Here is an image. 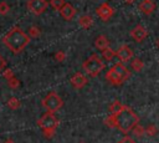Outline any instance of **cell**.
<instances>
[{
    "label": "cell",
    "mask_w": 159,
    "mask_h": 143,
    "mask_svg": "<svg viewBox=\"0 0 159 143\" xmlns=\"http://www.w3.org/2000/svg\"><path fill=\"white\" fill-rule=\"evenodd\" d=\"M130 36H132V39H133L134 41L142 42V41H144V40L147 39L148 31H147V29L143 27L142 25H137V26L130 31Z\"/></svg>",
    "instance_id": "cell-9"
},
{
    "label": "cell",
    "mask_w": 159,
    "mask_h": 143,
    "mask_svg": "<svg viewBox=\"0 0 159 143\" xmlns=\"http://www.w3.org/2000/svg\"><path fill=\"white\" fill-rule=\"evenodd\" d=\"M116 56L120 60V62H128V61H130L132 57H133V51L130 50L129 46L122 45V46L116 51Z\"/></svg>",
    "instance_id": "cell-8"
},
{
    "label": "cell",
    "mask_w": 159,
    "mask_h": 143,
    "mask_svg": "<svg viewBox=\"0 0 159 143\" xmlns=\"http://www.w3.org/2000/svg\"><path fill=\"white\" fill-rule=\"evenodd\" d=\"M80 143H84V142H80Z\"/></svg>",
    "instance_id": "cell-35"
},
{
    "label": "cell",
    "mask_w": 159,
    "mask_h": 143,
    "mask_svg": "<svg viewBox=\"0 0 159 143\" xmlns=\"http://www.w3.org/2000/svg\"><path fill=\"white\" fill-rule=\"evenodd\" d=\"M157 46H158V47H159V39H158V40H157Z\"/></svg>",
    "instance_id": "cell-34"
},
{
    "label": "cell",
    "mask_w": 159,
    "mask_h": 143,
    "mask_svg": "<svg viewBox=\"0 0 159 143\" xmlns=\"http://www.w3.org/2000/svg\"><path fill=\"white\" fill-rule=\"evenodd\" d=\"M2 42L12 53H20L29 45L30 36L19 26H14L2 37Z\"/></svg>",
    "instance_id": "cell-1"
},
{
    "label": "cell",
    "mask_w": 159,
    "mask_h": 143,
    "mask_svg": "<svg viewBox=\"0 0 159 143\" xmlns=\"http://www.w3.org/2000/svg\"><path fill=\"white\" fill-rule=\"evenodd\" d=\"M123 107V104L118 101V99H116V101H113L112 103H111V106H109V113L111 114H116V113H118L119 111H120V108Z\"/></svg>",
    "instance_id": "cell-18"
},
{
    "label": "cell",
    "mask_w": 159,
    "mask_h": 143,
    "mask_svg": "<svg viewBox=\"0 0 159 143\" xmlns=\"http://www.w3.org/2000/svg\"><path fill=\"white\" fill-rule=\"evenodd\" d=\"M104 124L108 126L109 128H116V121H114V116L109 113V116L104 119Z\"/></svg>",
    "instance_id": "cell-25"
},
{
    "label": "cell",
    "mask_w": 159,
    "mask_h": 143,
    "mask_svg": "<svg viewBox=\"0 0 159 143\" xmlns=\"http://www.w3.org/2000/svg\"><path fill=\"white\" fill-rule=\"evenodd\" d=\"M47 0H29L27 1V9L34 14V15H41L45 12V10L48 6Z\"/></svg>",
    "instance_id": "cell-6"
},
{
    "label": "cell",
    "mask_w": 159,
    "mask_h": 143,
    "mask_svg": "<svg viewBox=\"0 0 159 143\" xmlns=\"http://www.w3.org/2000/svg\"><path fill=\"white\" fill-rule=\"evenodd\" d=\"M96 14L98 15V17H99L101 20L108 21V20L113 16L114 10H113V7H111L107 2H103V4H101V5L96 9Z\"/></svg>",
    "instance_id": "cell-7"
},
{
    "label": "cell",
    "mask_w": 159,
    "mask_h": 143,
    "mask_svg": "<svg viewBox=\"0 0 159 143\" xmlns=\"http://www.w3.org/2000/svg\"><path fill=\"white\" fill-rule=\"evenodd\" d=\"M48 4L51 5V7H52L53 10L60 11V10L65 6L66 1H65V0H50V1H48Z\"/></svg>",
    "instance_id": "cell-19"
},
{
    "label": "cell",
    "mask_w": 159,
    "mask_h": 143,
    "mask_svg": "<svg viewBox=\"0 0 159 143\" xmlns=\"http://www.w3.org/2000/svg\"><path fill=\"white\" fill-rule=\"evenodd\" d=\"M82 68L91 77H97L102 72V70L104 68V63L102 62V60L96 53H93L82 63Z\"/></svg>",
    "instance_id": "cell-4"
},
{
    "label": "cell",
    "mask_w": 159,
    "mask_h": 143,
    "mask_svg": "<svg viewBox=\"0 0 159 143\" xmlns=\"http://www.w3.org/2000/svg\"><path fill=\"white\" fill-rule=\"evenodd\" d=\"M78 24H80L81 27H83L84 30H87V29H89L93 25V20H92V17L89 15H82L78 19Z\"/></svg>",
    "instance_id": "cell-16"
},
{
    "label": "cell",
    "mask_w": 159,
    "mask_h": 143,
    "mask_svg": "<svg viewBox=\"0 0 159 143\" xmlns=\"http://www.w3.org/2000/svg\"><path fill=\"white\" fill-rule=\"evenodd\" d=\"M60 14H61V16H62L65 20H72L73 16L76 15V9H75L71 4L66 2L65 6L60 10Z\"/></svg>",
    "instance_id": "cell-12"
},
{
    "label": "cell",
    "mask_w": 159,
    "mask_h": 143,
    "mask_svg": "<svg viewBox=\"0 0 159 143\" xmlns=\"http://www.w3.org/2000/svg\"><path fill=\"white\" fill-rule=\"evenodd\" d=\"M55 58H56V61L62 62V61L66 60V53H65L63 51H57V52L55 53Z\"/></svg>",
    "instance_id": "cell-28"
},
{
    "label": "cell",
    "mask_w": 159,
    "mask_h": 143,
    "mask_svg": "<svg viewBox=\"0 0 159 143\" xmlns=\"http://www.w3.org/2000/svg\"><path fill=\"white\" fill-rule=\"evenodd\" d=\"M6 67V60L0 55V71H2Z\"/></svg>",
    "instance_id": "cell-31"
},
{
    "label": "cell",
    "mask_w": 159,
    "mask_h": 143,
    "mask_svg": "<svg viewBox=\"0 0 159 143\" xmlns=\"http://www.w3.org/2000/svg\"><path fill=\"white\" fill-rule=\"evenodd\" d=\"M40 34H41V31H40V29L37 27V26H31L30 29H29V36L30 37H39L40 36Z\"/></svg>",
    "instance_id": "cell-24"
},
{
    "label": "cell",
    "mask_w": 159,
    "mask_h": 143,
    "mask_svg": "<svg viewBox=\"0 0 159 143\" xmlns=\"http://www.w3.org/2000/svg\"><path fill=\"white\" fill-rule=\"evenodd\" d=\"M106 80L111 83V85H114V86H120L124 81L120 78V76L116 72V70L113 68V67H111L109 70H108V72L106 73Z\"/></svg>",
    "instance_id": "cell-11"
},
{
    "label": "cell",
    "mask_w": 159,
    "mask_h": 143,
    "mask_svg": "<svg viewBox=\"0 0 159 143\" xmlns=\"http://www.w3.org/2000/svg\"><path fill=\"white\" fill-rule=\"evenodd\" d=\"M4 143H15V142H14L12 139H6V141H5Z\"/></svg>",
    "instance_id": "cell-32"
},
{
    "label": "cell",
    "mask_w": 159,
    "mask_h": 143,
    "mask_svg": "<svg viewBox=\"0 0 159 143\" xmlns=\"http://www.w3.org/2000/svg\"><path fill=\"white\" fill-rule=\"evenodd\" d=\"M113 116L116 121V128H118L124 134L132 132V129L139 123V117L135 114V112L130 107L124 104L120 108V111Z\"/></svg>",
    "instance_id": "cell-2"
},
{
    "label": "cell",
    "mask_w": 159,
    "mask_h": 143,
    "mask_svg": "<svg viewBox=\"0 0 159 143\" xmlns=\"http://www.w3.org/2000/svg\"><path fill=\"white\" fill-rule=\"evenodd\" d=\"M114 70H116V72L120 76V78L125 82L129 77H130V72H129V70L123 65V63H120V62H118V63H116L114 66H112Z\"/></svg>",
    "instance_id": "cell-14"
},
{
    "label": "cell",
    "mask_w": 159,
    "mask_h": 143,
    "mask_svg": "<svg viewBox=\"0 0 159 143\" xmlns=\"http://www.w3.org/2000/svg\"><path fill=\"white\" fill-rule=\"evenodd\" d=\"M63 102L62 98L56 93V92H50L43 99H42V106L46 108L47 112L50 113H55L57 112L61 107H62Z\"/></svg>",
    "instance_id": "cell-5"
},
{
    "label": "cell",
    "mask_w": 159,
    "mask_h": 143,
    "mask_svg": "<svg viewBox=\"0 0 159 143\" xmlns=\"http://www.w3.org/2000/svg\"><path fill=\"white\" fill-rule=\"evenodd\" d=\"M71 85H72L75 88H77V90L83 88V87L87 85V77H86L84 75H82L81 72H77V73H75V75L71 77Z\"/></svg>",
    "instance_id": "cell-10"
},
{
    "label": "cell",
    "mask_w": 159,
    "mask_h": 143,
    "mask_svg": "<svg viewBox=\"0 0 159 143\" xmlns=\"http://www.w3.org/2000/svg\"><path fill=\"white\" fill-rule=\"evenodd\" d=\"M7 83H9L10 88H12V90H15V88H17V87L20 86V82H19V80H17L15 76L11 77L10 80H7Z\"/></svg>",
    "instance_id": "cell-26"
},
{
    "label": "cell",
    "mask_w": 159,
    "mask_h": 143,
    "mask_svg": "<svg viewBox=\"0 0 159 143\" xmlns=\"http://www.w3.org/2000/svg\"><path fill=\"white\" fill-rule=\"evenodd\" d=\"M157 132H158V128H157V126L155 124H149L148 127H145V134L147 136H155L157 134Z\"/></svg>",
    "instance_id": "cell-23"
},
{
    "label": "cell",
    "mask_w": 159,
    "mask_h": 143,
    "mask_svg": "<svg viewBox=\"0 0 159 143\" xmlns=\"http://www.w3.org/2000/svg\"><path fill=\"white\" fill-rule=\"evenodd\" d=\"M139 10L145 15H150L155 10V2L153 0H143L139 4Z\"/></svg>",
    "instance_id": "cell-13"
},
{
    "label": "cell",
    "mask_w": 159,
    "mask_h": 143,
    "mask_svg": "<svg viewBox=\"0 0 159 143\" xmlns=\"http://www.w3.org/2000/svg\"><path fill=\"white\" fill-rule=\"evenodd\" d=\"M124 1H125V2H127V4H132V2H133V1H134V0H124Z\"/></svg>",
    "instance_id": "cell-33"
},
{
    "label": "cell",
    "mask_w": 159,
    "mask_h": 143,
    "mask_svg": "<svg viewBox=\"0 0 159 143\" xmlns=\"http://www.w3.org/2000/svg\"><path fill=\"white\" fill-rule=\"evenodd\" d=\"M132 132L134 133V136H137V137H142L143 134H145V128L144 127H142L139 123L132 129Z\"/></svg>",
    "instance_id": "cell-22"
},
{
    "label": "cell",
    "mask_w": 159,
    "mask_h": 143,
    "mask_svg": "<svg viewBox=\"0 0 159 143\" xmlns=\"http://www.w3.org/2000/svg\"><path fill=\"white\" fill-rule=\"evenodd\" d=\"M6 104H7V107L10 108V109H17L19 107H20V101L16 98V97H11V98H9V101L6 102Z\"/></svg>",
    "instance_id": "cell-21"
},
{
    "label": "cell",
    "mask_w": 159,
    "mask_h": 143,
    "mask_svg": "<svg viewBox=\"0 0 159 143\" xmlns=\"http://www.w3.org/2000/svg\"><path fill=\"white\" fill-rule=\"evenodd\" d=\"M9 11H10V6L5 1H1L0 2V15H6Z\"/></svg>",
    "instance_id": "cell-27"
},
{
    "label": "cell",
    "mask_w": 159,
    "mask_h": 143,
    "mask_svg": "<svg viewBox=\"0 0 159 143\" xmlns=\"http://www.w3.org/2000/svg\"><path fill=\"white\" fill-rule=\"evenodd\" d=\"M2 76H4L6 80H10L11 77H14V72H12V70H10V68H6V70L2 72Z\"/></svg>",
    "instance_id": "cell-29"
},
{
    "label": "cell",
    "mask_w": 159,
    "mask_h": 143,
    "mask_svg": "<svg viewBox=\"0 0 159 143\" xmlns=\"http://www.w3.org/2000/svg\"><path fill=\"white\" fill-rule=\"evenodd\" d=\"M37 124H39V127L42 129L43 136H45L46 138H51V137L55 134V132H56V129H57L60 122H58L57 117H56L53 113L46 112L45 114H42V116L37 119Z\"/></svg>",
    "instance_id": "cell-3"
},
{
    "label": "cell",
    "mask_w": 159,
    "mask_h": 143,
    "mask_svg": "<svg viewBox=\"0 0 159 143\" xmlns=\"http://www.w3.org/2000/svg\"><path fill=\"white\" fill-rule=\"evenodd\" d=\"M117 143H137L133 138H130V137H128V136H125L124 138H122L120 141H118Z\"/></svg>",
    "instance_id": "cell-30"
},
{
    "label": "cell",
    "mask_w": 159,
    "mask_h": 143,
    "mask_svg": "<svg viewBox=\"0 0 159 143\" xmlns=\"http://www.w3.org/2000/svg\"><path fill=\"white\" fill-rule=\"evenodd\" d=\"M94 45H96V47H97V48H99V50H102V51H103L104 48L109 47V41H108V39H107L104 35H99V36L96 39Z\"/></svg>",
    "instance_id": "cell-15"
},
{
    "label": "cell",
    "mask_w": 159,
    "mask_h": 143,
    "mask_svg": "<svg viewBox=\"0 0 159 143\" xmlns=\"http://www.w3.org/2000/svg\"><path fill=\"white\" fill-rule=\"evenodd\" d=\"M130 67H132V70H134L135 72H139V71H142L143 70V67H144V63H143V61L140 60V58H133L132 61H130Z\"/></svg>",
    "instance_id": "cell-17"
},
{
    "label": "cell",
    "mask_w": 159,
    "mask_h": 143,
    "mask_svg": "<svg viewBox=\"0 0 159 143\" xmlns=\"http://www.w3.org/2000/svg\"><path fill=\"white\" fill-rule=\"evenodd\" d=\"M102 56H103L104 60L109 61V60H112V58L116 56V51L112 50L111 47H107V48H104V50L102 51Z\"/></svg>",
    "instance_id": "cell-20"
}]
</instances>
